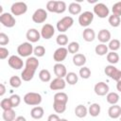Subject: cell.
I'll list each match as a JSON object with an SVG mask.
<instances>
[{"label":"cell","mask_w":121,"mask_h":121,"mask_svg":"<svg viewBox=\"0 0 121 121\" xmlns=\"http://www.w3.org/2000/svg\"><path fill=\"white\" fill-rule=\"evenodd\" d=\"M9 55V51L5 48V47H0V59L1 60H5L6 58H8V56Z\"/></svg>","instance_id":"46"},{"label":"cell","mask_w":121,"mask_h":121,"mask_svg":"<svg viewBox=\"0 0 121 121\" xmlns=\"http://www.w3.org/2000/svg\"><path fill=\"white\" fill-rule=\"evenodd\" d=\"M74 24V19L71 16H64L57 23V29L60 32H65L67 31Z\"/></svg>","instance_id":"4"},{"label":"cell","mask_w":121,"mask_h":121,"mask_svg":"<svg viewBox=\"0 0 121 121\" xmlns=\"http://www.w3.org/2000/svg\"><path fill=\"white\" fill-rule=\"evenodd\" d=\"M87 113H88V109H87L84 105H82V104H79V105H78V106L75 108V114H76V116H78V118H83V117H85V116L87 115Z\"/></svg>","instance_id":"24"},{"label":"cell","mask_w":121,"mask_h":121,"mask_svg":"<svg viewBox=\"0 0 121 121\" xmlns=\"http://www.w3.org/2000/svg\"><path fill=\"white\" fill-rule=\"evenodd\" d=\"M68 11L72 15L80 14V12H81V6L78 3H77V2H73V3H71L68 6Z\"/></svg>","instance_id":"26"},{"label":"cell","mask_w":121,"mask_h":121,"mask_svg":"<svg viewBox=\"0 0 121 121\" xmlns=\"http://www.w3.org/2000/svg\"><path fill=\"white\" fill-rule=\"evenodd\" d=\"M24 102L27 105L30 106H37L40 105L42 102V95L39 93H34V92H29L26 93L24 95Z\"/></svg>","instance_id":"3"},{"label":"cell","mask_w":121,"mask_h":121,"mask_svg":"<svg viewBox=\"0 0 121 121\" xmlns=\"http://www.w3.org/2000/svg\"><path fill=\"white\" fill-rule=\"evenodd\" d=\"M108 115L112 119L119 118L121 116V107L117 104L112 105L108 110Z\"/></svg>","instance_id":"18"},{"label":"cell","mask_w":121,"mask_h":121,"mask_svg":"<svg viewBox=\"0 0 121 121\" xmlns=\"http://www.w3.org/2000/svg\"><path fill=\"white\" fill-rule=\"evenodd\" d=\"M2 117L5 121H14L16 119V113L13 111V109H9V110L3 111Z\"/></svg>","instance_id":"25"},{"label":"cell","mask_w":121,"mask_h":121,"mask_svg":"<svg viewBox=\"0 0 121 121\" xmlns=\"http://www.w3.org/2000/svg\"><path fill=\"white\" fill-rule=\"evenodd\" d=\"M100 105L97 104V103H93L89 106V109H88V113L93 116V117H96L99 115L100 113Z\"/></svg>","instance_id":"27"},{"label":"cell","mask_w":121,"mask_h":121,"mask_svg":"<svg viewBox=\"0 0 121 121\" xmlns=\"http://www.w3.org/2000/svg\"><path fill=\"white\" fill-rule=\"evenodd\" d=\"M108 49H109V47L105 43H99V44H97L95 46V51L96 55H98V56H104V55L108 54Z\"/></svg>","instance_id":"30"},{"label":"cell","mask_w":121,"mask_h":121,"mask_svg":"<svg viewBox=\"0 0 121 121\" xmlns=\"http://www.w3.org/2000/svg\"><path fill=\"white\" fill-rule=\"evenodd\" d=\"M82 37H83V40L88 42V43L93 42L95 39V32L93 28L86 27L82 32Z\"/></svg>","instance_id":"20"},{"label":"cell","mask_w":121,"mask_h":121,"mask_svg":"<svg viewBox=\"0 0 121 121\" xmlns=\"http://www.w3.org/2000/svg\"><path fill=\"white\" fill-rule=\"evenodd\" d=\"M8 63L14 70H19V69L23 68V65H24V62H23L22 59L19 56H16V55L10 56L8 60Z\"/></svg>","instance_id":"13"},{"label":"cell","mask_w":121,"mask_h":121,"mask_svg":"<svg viewBox=\"0 0 121 121\" xmlns=\"http://www.w3.org/2000/svg\"><path fill=\"white\" fill-rule=\"evenodd\" d=\"M5 93H6V87H5V85L3 83H1L0 84V95L3 96L5 95Z\"/></svg>","instance_id":"48"},{"label":"cell","mask_w":121,"mask_h":121,"mask_svg":"<svg viewBox=\"0 0 121 121\" xmlns=\"http://www.w3.org/2000/svg\"><path fill=\"white\" fill-rule=\"evenodd\" d=\"M9 98L10 100V103L12 105V108H16L21 103V97L18 95H11Z\"/></svg>","instance_id":"41"},{"label":"cell","mask_w":121,"mask_h":121,"mask_svg":"<svg viewBox=\"0 0 121 121\" xmlns=\"http://www.w3.org/2000/svg\"><path fill=\"white\" fill-rule=\"evenodd\" d=\"M73 63L78 67H82L86 63V57L83 54L78 53L73 56Z\"/></svg>","instance_id":"22"},{"label":"cell","mask_w":121,"mask_h":121,"mask_svg":"<svg viewBox=\"0 0 121 121\" xmlns=\"http://www.w3.org/2000/svg\"><path fill=\"white\" fill-rule=\"evenodd\" d=\"M39 78L43 82H48L51 79V74L47 69H43L39 73Z\"/></svg>","instance_id":"33"},{"label":"cell","mask_w":121,"mask_h":121,"mask_svg":"<svg viewBox=\"0 0 121 121\" xmlns=\"http://www.w3.org/2000/svg\"><path fill=\"white\" fill-rule=\"evenodd\" d=\"M115 81H116V82L121 81V71H120V70H119V73H118V75H117V77H116V78H115Z\"/></svg>","instance_id":"50"},{"label":"cell","mask_w":121,"mask_h":121,"mask_svg":"<svg viewBox=\"0 0 121 121\" xmlns=\"http://www.w3.org/2000/svg\"><path fill=\"white\" fill-rule=\"evenodd\" d=\"M60 118L59 117V115L55 114V113L50 114L48 116V118H47V121H60Z\"/></svg>","instance_id":"47"},{"label":"cell","mask_w":121,"mask_h":121,"mask_svg":"<svg viewBox=\"0 0 121 121\" xmlns=\"http://www.w3.org/2000/svg\"><path fill=\"white\" fill-rule=\"evenodd\" d=\"M94 20V13L91 11H84L78 16V24L81 26L87 27L91 25Z\"/></svg>","instance_id":"7"},{"label":"cell","mask_w":121,"mask_h":121,"mask_svg":"<svg viewBox=\"0 0 121 121\" xmlns=\"http://www.w3.org/2000/svg\"><path fill=\"white\" fill-rule=\"evenodd\" d=\"M97 39L101 43H106L111 41V32L108 29H101L97 34Z\"/></svg>","instance_id":"21"},{"label":"cell","mask_w":121,"mask_h":121,"mask_svg":"<svg viewBox=\"0 0 121 121\" xmlns=\"http://www.w3.org/2000/svg\"><path fill=\"white\" fill-rule=\"evenodd\" d=\"M53 70H54V74L57 76V78H63L66 77L67 75V70H66V67L65 65H63L62 63H56L53 67Z\"/></svg>","instance_id":"17"},{"label":"cell","mask_w":121,"mask_h":121,"mask_svg":"<svg viewBox=\"0 0 121 121\" xmlns=\"http://www.w3.org/2000/svg\"><path fill=\"white\" fill-rule=\"evenodd\" d=\"M43 114H44V111H43V107H40V106H36V107L32 108L30 111V115L34 119H41V118H43Z\"/></svg>","instance_id":"23"},{"label":"cell","mask_w":121,"mask_h":121,"mask_svg":"<svg viewBox=\"0 0 121 121\" xmlns=\"http://www.w3.org/2000/svg\"><path fill=\"white\" fill-rule=\"evenodd\" d=\"M68 95L64 92H58L53 97V109L57 113H62L66 110Z\"/></svg>","instance_id":"2"},{"label":"cell","mask_w":121,"mask_h":121,"mask_svg":"<svg viewBox=\"0 0 121 121\" xmlns=\"http://www.w3.org/2000/svg\"><path fill=\"white\" fill-rule=\"evenodd\" d=\"M60 121H68L67 119H65V118H60Z\"/></svg>","instance_id":"53"},{"label":"cell","mask_w":121,"mask_h":121,"mask_svg":"<svg viewBox=\"0 0 121 121\" xmlns=\"http://www.w3.org/2000/svg\"><path fill=\"white\" fill-rule=\"evenodd\" d=\"M112 14L117 15V16L120 17L121 16V1L113 4L112 8Z\"/></svg>","instance_id":"43"},{"label":"cell","mask_w":121,"mask_h":121,"mask_svg":"<svg viewBox=\"0 0 121 121\" xmlns=\"http://www.w3.org/2000/svg\"><path fill=\"white\" fill-rule=\"evenodd\" d=\"M56 43L59 44V45H66L68 43V37L66 34H60L57 36L56 38Z\"/></svg>","instance_id":"38"},{"label":"cell","mask_w":121,"mask_h":121,"mask_svg":"<svg viewBox=\"0 0 121 121\" xmlns=\"http://www.w3.org/2000/svg\"><path fill=\"white\" fill-rule=\"evenodd\" d=\"M55 9H56V1H48L46 3V9L50 12H55Z\"/></svg>","instance_id":"45"},{"label":"cell","mask_w":121,"mask_h":121,"mask_svg":"<svg viewBox=\"0 0 121 121\" xmlns=\"http://www.w3.org/2000/svg\"><path fill=\"white\" fill-rule=\"evenodd\" d=\"M0 107L3 111H6V110H9V109H12V105L10 103V100L9 98H4L1 100L0 102Z\"/></svg>","instance_id":"42"},{"label":"cell","mask_w":121,"mask_h":121,"mask_svg":"<svg viewBox=\"0 0 121 121\" xmlns=\"http://www.w3.org/2000/svg\"><path fill=\"white\" fill-rule=\"evenodd\" d=\"M67 54H68V49L63 46H60L55 50L53 54V59L57 63H61V61H63L66 59Z\"/></svg>","instance_id":"10"},{"label":"cell","mask_w":121,"mask_h":121,"mask_svg":"<svg viewBox=\"0 0 121 121\" xmlns=\"http://www.w3.org/2000/svg\"><path fill=\"white\" fill-rule=\"evenodd\" d=\"M54 33H55V28L50 24L43 25V27H42V29H41V36L44 40H49L50 38H52L53 35H54Z\"/></svg>","instance_id":"12"},{"label":"cell","mask_w":121,"mask_h":121,"mask_svg":"<svg viewBox=\"0 0 121 121\" xmlns=\"http://www.w3.org/2000/svg\"><path fill=\"white\" fill-rule=\"evenodd\" d=\"M9 85L12 88H19L22 85V78L18 76H12L9 78Z\"/></svg>","instance_id":"34"},{"label":"cell","mask_w":121,"mask_h":121,"mask_svg":"<svg viewBox=\"0 0 121 121\" xmlns=\"http://www.w3.org/2000/svg\"><path fill=\"white\" fill-rule=\"evenodd\" d=\"M107 60L112 64H115L119 61V55L116 53V52H113V51H111L107 54Z\"/></svg>","instance_id":"32"},{"label":"cell","mask_w":121,"mask_h":121,"mask_svg":"<svg viewBox=\"0 0 121 121\" xmlns=\"http://www.w3.org/2000/svg\"><path fill=\"white\" fill-rule=\"evenodd\" d=\"M47 19V12L43 9H38L32 14V21L36 24H42Z\"/></svg>","instance_id":"11"},{"label":"cell","mask_w":121,"mask_h":121,"mask_svg":"<svg viewBox=\"0 0 121 121\" xmlns=\"http://www.w3.org/2000/svg\"><path fill=\"white\" fill-rule=\"evenodd\" d=\"M66 86V81L63 78H54L50 84H49V88L52 91H59V90H63Z\"/></svg>","instance_id":"15"},{"label":"cell","mask_w":121,"mask_h":121,"mask_svg":"<svg viewBox=\"0 0 121 121\" xmlns=\"http://www.w3.org/2000/svg\"><path fill=\"white\" fill-rule=\"evenodd\" d=\"M108 22H109V24L112 27H117V26H119L121 25V19H120V17L117 16V15H114V14L109 16Z\"/></svg>","instance_id":"31"},{"label":"cell","mask_w":121,"mask_h":121,"mask_svg":"<svg viewBox=\"0 0 121 121\" xmlns=\"http://www.w3.org/2000/svg\"><path fill=\"white\" fill-rule=\"evenodd\" d=\"M9 43V38L7 34H5L4 32L0 33V44L1 45H6Z\"/></svg>","instance_id":"44"},{"label":"cell","mask_w":121,"mask_h":121,"mask_svg":"<svg viewBox=\"0 0 121 121\" xmlns=\"http://www.w3.org/2000/svg\"><path fill=\"white\" fill-rule=\"evenodd\" d=\"M94 91L95 93L99 95V96H103V95H108L109 91H110V88H109V85L103 81H100V82H97L95 87H94Z\"/></svg>","instance_id":"14"},{"label":"cell","mask_w":121,"mask_h":121,"mask_svg":"<svg viewBox=\"0 0 121 121\" xmlns=\"http://www.w3.org/2000/svg\"><path fill=\"white\" fill-rule=\"evenodd\" d=\"M0 23L6 27H13L16 24V21L11 13L3 12V14L0 15Z\"/></svg>","instance_id":"9"},{"label":"cell","mask_w":121,"mask_h":121,"mask_svg":"<svg viewBox=\"0 0 121 121\" xmlns=\"http://www.w3.org/2000/svg\"><path fill=\"white\" fill-rule=\"evenodd\" d=\"M120 121H121V116H120Z\"/></svg>","instance_id":"54"},{"label":"cell","mask_w":121,"mask_h":121,"mask_svg":"<svg viewBox=\"0 0 121 121\" xmlns=\"http://www.w3.org/2000/svg\"><path fill=\"white\" fill-rule=\"evenodd\" d=\"M89 3H96V0H88Z\"/></svg>","instance_id":"52"},{"label":"cell","mask_w":121,"mask_h":121,"mask_svg":"<svg viewBox=\"0 0 121 121\" xmlns=\"http://www.w3.org/2000/svg\"><path fill=\"white\" fill-rule=\"evenodd\" d=\"M67 49H68V52H69V53L76 55V54H78V50H79V44H78V43H77V42H71V43L68 44Z\"/></svg>","instance_id":"37"},{"label":"cell","mask_w":121,"mask_h":121,"mask_svg":"<svg viewBox=\"0 0 121 121\" xmlns=\"http://www.w3.org/2000/svg\"><path fill=\"white\" fill-rule=\"evenodd\" d=\"M79 76L84 78V79H87L91 77V70L86 67V66H82L80 69H79Z\"/></svg>","instance_id":"40"},{"label":"cell","mask_w":121,"mask_h":121,"mask_svg":"<svg viewBox=\"0 0 121 121\" xmlns=\"http://www.w3.org/2000/svg\"><path fill=\"white\" fill-rule=\"evenodd\" d=\"M26 37L29 43H37L41 39V32H39L36 28H29L26 34Z\"/></svg>","instance_id":"16"},{"label":"cell","mask_w":121,"mask_h":121,"mask_svg":"<svg viewBox=\"0 0 121 121\" xmlns=\"http://www.w3.org/2000/svg\"><path fill=\"white\" fill-rule=\"evenodd\" d=\"M78 75H77L76 73H74V72H69V73H67V75H66V77H65V81H66L68 84H70V85H75V84L78 82Z\"/></svg>","instance_id":"29"},{"label":"cell","mask_w":121,"mask_h":121,"mask_svg":"<svg viewBox=\"0 0 121 121\" xmlns=\"http://www.w3.org/2000/svg\"><path fill=\"white\" fill-rule=\"evenodd\" d=\"M116 89H117V91H119L121 93V81H118L116 83Z\"/></svg>","instance_id":"51"},{"label":"cell","mask_w":121,"mask_h":121,"mask_svg":"<svg viewBox=\"0 0 121 121\" xmlns=\"http://www.w3.org/2000/svg\"><path fill=\"white\" fill-rule=\"evenodd\" d=\"M120 45H121V43H120V41H119V40H117V39H112V40H111V41L109 42L108 47H109V49H111L112 51L115 52L116 50H118V49L120 48Z\"/></svg>","instance_id":"36"},{"label":"cell","mask_w":121,"mask_h":121,"mask_svg":"<svg viewBox=\"0 0 121 121\" xmlns=\"http://www.w3.org/2000/svg\"><path fill=\"white\" fill-rule=\"evenodd\" d=\"M10 11L12 15L20 16L22 14H25L27 11V6L25 2H15L11 5Z\"/></svg>","instance_id":"6"},{"label":"cell","mask_w":121,"mask_h":121,"mask_svg":"<svg viewBox=\"0 0 121 121\" xmlns=\"http://www.w3.org/2000/svg\"><path fill=\"white\" fill-rule=\"evenodd\" d=\"M106 99H107V102L110 103L111 105H115L119 101V95L115 92H110L106 95Z\"/></svg>","instance_id":"28"},{"label":"cell","mask_w":121,"mask_h":121,"mask_svg":"<svg viewBox=\"0 0 121 121\" xmlns=\"http://www.w3.org/2000/svg\"><path fill=\"white\" fill-rule=\"evenodd\" d=\"M33 54L35 55V57L37 58H41V57H43L44 54H45V48L43 46V45H37L34 50H33Z\"/></svg>","instance_id":"39"},{"label":"cell","mask_w":121,"mask_h":121,"mask_svg":"<svg viewBox=\"0 0 121 121\" xmlns=\"http://www.w3.org/2000/svg\"><path fill=\"white\" fill-rule=\"evenodd\" d=\"M94 13L99 18H106L109 16V8L103 3H96L94 6Z\"/></svg>","instance_id":"8"},{"label":"cell","mask_w":121,"mask_h":121,"mask_svg":"<svg viewBox=\"0 0 121 121\" xmlns=\"http://www.w3.org/2000/svg\"><path fill=\"white\" fill-rule=\"evenodd\" d=\"M104 72H105V74H106L109 78H111L112 79L115 80V78H116V77H117V75H118V73H119V70H118L114 65L110 64V65H107V66L105 67Z\"/></svg>","instance_id":"19"},{"label":"cell","mask_w":121,"mask_h":121,"mask_svg":"<svg viewBox=\"0 0 121 121\" xmlns=\"http://www.w3.org/2000/svg\"><path fill=\"white\" fill-rule=\"evenodd\" d=\"M39 65H40V62L36 57L27 58L26 60L25 68L21 73V78L24 81H30L33 78Z\"/></svg>","instance_id":"1"},{"label":"cell","mask_w":121,"mask_h":121,"mask_svg":"<svg viewBox=\"0 0 121 121\" xmlns=\"http://www.w3.org/2000/svg\"><path fill=\"white\" fill-rule=\"evenodd\" d=\"M66 10V4L63 1H56V9H55V13L60 14L63 13Z\"/></svg>","instance_id":"35"},{"label":"cell","mask_w":121,"mask_h":121,"mask_svg":"<svg viewBox=\"0 0 121 121\" xmlns=\"http://www.w3.org/2000/svg\"><path fill=\"white\" fill-rule=\"evenodd\" d=\"M33 46L31 44V43L29 42H25L23 43H21L20 45H18L17 47V53L19 54L20 57H26L29 58L31 57L30 55L33 53Z\"/></svg>","instance_id":"5"},{"label":"cell","mask_w":121,"mask_h":121,"mask_svg":"<svg viewBox=\"0 0 121 121\" xmlns=\"http://www.w3.org/2000/svg\"><path fill=\"white\" fill-rule=\"evenodd\" d=\"M14 121H26V119L24 116H17Z\"/></svg>","instance_id":"49"}]
</instances>
